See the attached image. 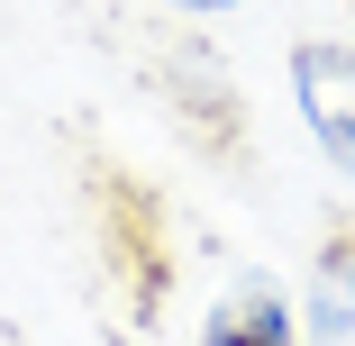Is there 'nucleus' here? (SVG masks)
<instances>
[{
  "instance_id": "nucleus-1",
  "label": "nucleus",
  "mask_w": 355,
  "mask_h": 346,
  "mask_svg": "<svg viewBox=\"0 0 355 346\" xmlns=\"http://www.w3.org/2000/svg\"><path fill=\"white\" fill-rule=\"evenodd\" d=\"M282 73H292V110L310 146L328 155V173L355 182V37H301L282 55Z\"/></svg>"
},
{
  "instance_id": "nucleus-2",
  "label": "nucleus",
  "mask_w": 355,
  "mask_h": 346,
  "mask_svg": "<svg viewBox=\"0 0 355 346\" xmlns=\"http://www.w3.org/2000/svg\"><path fill=\"white\" fill-rule=\"evenodd\" d=\"M200 346H301V292H282L273 273H228L209 292V319H200Z\"/></svg>"
},
{
  "instance_id": "nucleus-3",
  "label": "nucleus",
  "mask_w": 355,
  "mask_h": 346,
  "mask_svg": "<svg viewBox=\"0 0 355 346\" xmlns=\"http://www.w3.org/2000/svg\"><path fill=\"white\" fill-rule=\"evenodd\" d=\"M301 346H355V219H337L310 246L301 283Z\"/></svg>"
},
{
  "instance_id": "nucleus-4",
  "label": "nucleus",
  "mask_w": 355,
  "mask_h": 346,
  "mask_svg": "<svg viewBox=\"0 0 355 346\" xmlns=\"http://www.w3.org/2000/svg\"><path fill=\"white\" fill-rule=\"evenodd\" d=\"M164 10H182V19H219V10H246V0H164Z\"/></svg>"
}]
</instances>
